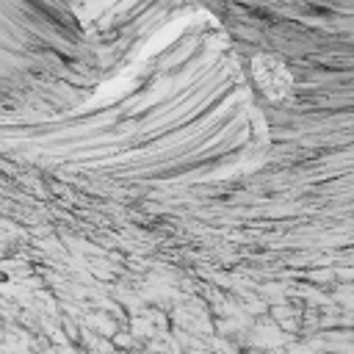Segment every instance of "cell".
I'll list each match as a JSON object with an SVG mask.
<instances>
[{
  "instance_id": "1",
  "label": "cell",
  "mask_w": 354,
  "mask_h": 354,
  "mask_svg": "<svg viewBox=\"0 0 354 354\" xmlns=\"http://www.w3.org/2000/svg\"><path fill=\"white\" fill-rule=\"evenodd\" d=\"M254 75H257V80H260L263 91H266V94H271V97L285 94V91H288V86H290L288 72H285V69H282V64H277L274 58H257V61H254Z\"/></svg>"
}]
</instances>
